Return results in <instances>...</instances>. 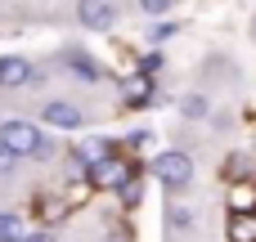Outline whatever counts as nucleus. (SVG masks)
I'll return each instance as SVG.
<instances>
[{
	"instance_id": "f257e3e1",
	"label": "nucleus",
	"mask_w": 256,
	"mask_h": 242,
	"mask_svg": "<svg viewBox=\"0 0 256 242\" xmlns=\"http://www.w3.org/2000/svg\"><path fill=\"white\" fill-rule=\"evenodd\" d=\"M0 144L14 148L18 157H32V153H40V130L32 121H4L0 126Z\"/></svg>"
},
{
	"instance_id": "f03ea898",
	"label": "nucleus",
	"mask_w": 256,
	"mask_h": 242,
	"mask_svg": "<svg viewBox=\"0 0 256 242\" xmlns=\"http://www.w3.org/2000/svg\"><path fill=\"white\" fill-rule=\"evenodd\" d=\"M153 171H158L171 189H180V184H189V180H194V162H189L184 153H162V157L153 162Z\"/></svg>"
},
{
	"instance_id": "7ed1b4c3",
	"label": "nucleus",
	"mask_w": 256,
	"mask_h": 242,
	"mask_svg": "<svg viewBox=\"0 0 256 242\" xmlns=\"http://www.w3.org/2000/svg\"><path fill=\"white\" fill-rule=\"evenodd\" d=\"M76 18H81L90 31H108V27L117 22V9H112V0H81V4H76Z\"/></svg>"
},
{
	"instance_id": "20e7f679",
	"label": "nucleus",
	"mask_w": 256,
	"mask_h": 242,
	"mask_svg": "<svg viewBox=\"0 0 256 242\" xmlns=\"http://www.w3.org/2000/svg\"><path fill=\"white\" fill-rule=\"evenodd\" d=\"M32 81V63L27 58H18V54H9V58H0V85H27Z\"/></svg>"
},
{
	"instance_id": "39448f33",
	"label": "nucleus",
	"mask_w": 256,
	"mask_h": 242,
	"mask_svg": "<svg viewBox=\"0 0 256 242\" xmlns=\"http://www.w3.org/2000/svg\"><path fill=\"white\" fill-rule=\"evenodd\" d=\"M45 121L58 126V130H76V126H81V112H76L72 103H50V108H45Z\"/></svg>"
},
{
	"instance_id": "423d86ee",
	"label": "nucleus",
	"mask_w": 256,
	"mask_h": 242,
	"mask_svg": "<svg viewBox=\"0 0 256 242\" xmlns=\"http://www.w3.org/2000/svg\"><path fill=\"white\" fill-rule=\"evenodd\" d=\"M90 175H94V184H126V180H130V175H126V166H117V162H108V157H104V162H94V166H90Z\"/></svg>"
},
{
	"instance_id": "0eeeda50",
	"label": "nucleus",
	"mask_w": 256,
	"mask_h": 242,
	"mask_svg": "<svg viewBox=\"0 0 256 242\" xmlns=\"http://www.w3.org/2000/svg\"><path fill=\"white\" fill-rule=\"evenodd\" d=\"M230 238H234V242H256V216H252V211H248V216H243V211L234 216V225H230Z\"/></svg>"
},
{
	"instance_id": "6e6552de",
	"label": "nucleus",
	"mask_w": 256,
	"mask_h": 242,
	"mask_svg": "<svg viewBox=\"0 0 256 242\" xmlns=\"http://www.w3.org/2000/svg\"><path fill=\"white\" fill-rule=\"evenodd\" d=\"M0 242H22V225H18V216H0Z\"/></svg>"
},
{
	"instance_id": "1a4fd4ad",
	"label": "nucleus",
	"mask_w": 256,
	"mask_h": 242,
	"mask_svg": "<svg viewBox=\"0 0 256 242\" xmlns=\"http://www.w3.org/2000/svg\"><path fill=\"white\" fill-rule=\"evenodd\" d=\"M117 193H122V202H126V207H140L144 184H140V180H126V184H117Z\"/></svg>"
},
{
	"instance_id": "9d476101",
	"label": "nucleus",
	"mask_w": 256,
	"mask_h": 242,
	"mask_svg": "<svg viewBox=\"0 0 256 242\" xmlns=\"http://www.w3.org/2000/svg\"><path fill=\"white\" fill-rule=\"evenodd\" d=\"M230 207H234V216H238V211H256V193H252V189H234Z\"/></svg>"
},
{
	"instance_id": "9b49d317",
	"label": "nucleus",
	"mask_w": 256,
	"mask_h": 242,
	"mask_svg": "<svg viewBox=\"0 0 256 242\" xmlns=\"http://www.w3.org/2000/svg\"><path fill=\"white\" fill-rule=\"evenodd\" d=\"M81 157H86V162L94 166V162H104V157H108V148H104L99 139H86V144H81Z\"/></svg>"
},
{
	"instance_id": "f8f14e48",
	"label": "nucleus",
	"mask_w": 256,
	"mask_h": 242,
	"mask_svg": "<svg viewBox=\"0 0 256 242\" xmlns=\"http://www.w3.org/2000/svg\"><path fill=\"white\" fill-rule=\"evenodd\" d=\"M225 175H230V180H243V175H252V166H248V157H238V153H234V157L225 162Z\"/></svg>"
},
{
	"instance_id": "ddd939ff",
	"label": "nucleus",
	"mask_w": 256,
	"mask_h": 242,
	"mask_svg": "<svg viewBox=\"0 0 256 242\" xmlns=\"http://www.w3.org/2000/svg\"><path fill=\"white\" fill-rule=\"evenodd\" d=\"M72 67H76L81 76H94V63H90V58H86L81 49H72Z\"/></svg>"
},
{
	"instance_id": "4468645a",
	"label": "nucleus",
	"mask_w": 256,
	"mask_h": 242,
	"mask_svg": "<svg viewBox=\"0 0 256 242\" xmlns=\"http://www.w3.org/2000/svg\"><path fill=\"white\" fill-rule=\"evenodd\" d=\"M126 94H130V99H144V94H148V81H144V76H140V81H126Z\"/></svg>"
},
{
	"instance_id": "2eb2a0df",
	"label": "nucleus",
	"mask_w": 256,
	"mask_h": 242,
	"mask_svg": "<svg viewBox=\"0 0 256 242\" xmlns=\"http://www.w3.org/2000/svg\"><path fill=\"white\" fill-rule=\"evenodd\" d=\"M140 4H144L148 13H162V9H171V0H140Z\"/></svg>"
},
{
	"instance_id": "dca6fc26",
	"label": "nucleus",
	"mask_w": 256,
	"mask_h": 242,
	"mask_svg": "<svg viewBox=\"0 0 256 242\" xmlns=\"http://www.w3.org/2000/svg\"><path fill=\"white\" fill-rule=\"evenodd\" d=\"M22 242H54V238H45V234H32V238H22Z\"/></svg>"
}]
</instances>
